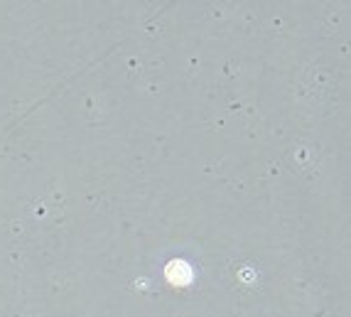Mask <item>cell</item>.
Listing matches in <instances>:
<instances>
[]
</instances>
